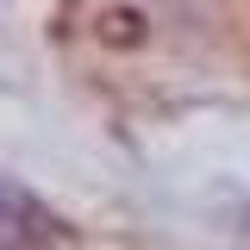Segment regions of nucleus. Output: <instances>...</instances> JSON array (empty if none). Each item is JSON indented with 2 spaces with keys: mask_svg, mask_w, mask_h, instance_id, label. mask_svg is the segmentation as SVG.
Wrapping results in <instances>:
<instances>
[{
  "mask_svg": "<svg viewBox=\"0 0 250 250\" xmlns=\"http://www.w3.org/2000/svg\"><path fill=\"white\" fill-rule=\"evenodd\" d=\"M44 238H50V213L25 188L0 182V250H38Z\"/></svg>",
  "mask_w": 250,
  "mask_h": 250,
  "instance_id": "obj_1",
  "label": "nucleus"
}]
</instances>
